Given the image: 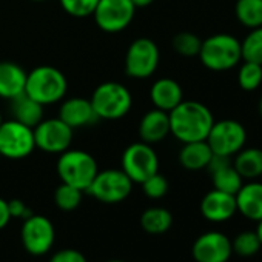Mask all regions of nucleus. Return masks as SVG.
<instances>
[{"instance_id": "nucleus-1", "label": "nucleus", "mask_w": 262, "mask_h": 262, "mask_svg": "<svg viewBox=\"0 0 262 262\" xmlns=\"http://www.w3.org/2000/svg\"><path fill=\"white\" fill-rule=\"evenodd\" d=\"M168 117L170 135L182 144L205 141L214 122L210 108L198 100H182L168 113Z\"/></svg>"}, {"instance_id": "nucleus-2", "label": "nucleus", "mask_w": 262, "mask_h": 262, "mask_svg": "<svg viewBox=\"0 0 262 262\" xmlns=\"http://www.w3.org/2000/svg\"><path fill=\"white\" fill-rule=\"evenodd\" d=\"M198 56L210 71H228L242 62L241 40L227 33L213 34L202 40Z\"/></svg>"}, {"instance_id": "nucleus-3", "label": "nucleus", "mask_w": 262, "mask_h": 262, "mask_svg": "<svg viewBox=\"0 0 262 262\" xmlns=\"http://www.w3.org/2000/svg\"><path fill=\"white\" fill-rule=\"evenodd\" d=\"M67 90L68 82L65 74L54 67L40 65L27 73L25 94L43 106L62 100Z\"/></svg>"}, {"instance_id": "nucleus-4", "label": "nucleus", "mask_w": 262, "mask_h": 262, "mask_svg": "<svg viewBox=\"0 0 262 262\" xmlns=\"http://www.w3.org/2000/svg\"><path fill=\"white\" fill-rule=\"evenodd\" d=\"M99 171L96 159L83 150H65L57 161V174L63 184L86 191Z\"/></svg>"}, {"instance_id": "nucleus-5", "label": "nucleus", "mask_w": 262, "mask_h": 262, "mask_svg": "<svg viewBox=\"0 0 262 262\" xmlns=\"http://www.w3.org/2000/svg\"><path fill=\"white\" fill-rule=\"evenodd\" d=\"M97 119L117 120L126 116L133 105V97L128 88L119 82H103L91 94L90 99Z\"/></svg>"}, {"instance_id": "nucleus-6", "label": "nucleus", "mask_w": 262, "mask_h": 262, "mask_svg": "<svg viewBox=\"0 0 262 262\" xmlns=\"http://www.w3.org/2000/svg\"><path fill=\"white\" fill-rule=\"evenodd\" d=\"M205 141L213 155L233 158L247 144V129L234 119L214 120Z\"/></svg>"}, {"instance_id": "nucleus-7", "label": "nucleus", "mask_w": 262, "mask_h": 262, "mask_svg": "<svg viewBox=\"0 0 262 262\" xmlns=\"http://www.w3.org/2000/svg\"><path fill=\"white\" fill-rule=\"evenodd\" d=\"M122 170L133 184H142L159 171V158L150 144L135 142L128 145L122 155Z\"/></svg>"}, {"instance_id": "nucleus-8", "label": "nucleus", "mask_w": 262, "mask_h": 262, "mask_svg": "<svg viewBox=\"0 0 262 262\" xmlns=\"http://www.w3.org/2000/svg\"><path fill=\"white\" fill-rule=\"evenodd\" d=\"M131 190H133V181L123 173V170L110 168L97 171L86 191L100 202L117 204L125 201Z\"/></svg>"}, {"instance_id": "nucleus-9", "label": "nucleus", "mask_w": 262, "mask_h": 262, "mask_svg": "<svg viewBox=\"0 0 262 262\" xmlns=\"http://www.w3.org/2000/svg\"><path fill=\"white\" fill-rule=\"evenodd\" d=\"M36 148L33 128L11 119L0 123V156L24 159Z\"/></svg>"}, {"instance_id": "nucleus-10", "label": "nucleus", "mask_w": 262, "mask_h": 262, "mask_svg": "<svg viewBox=\"0 0 262 262\" xmlns=\"http://www.w3.org/2000/svg\"><path fill=\"white\" fill-rule=\"evenodd\" d=\"M159 60V48L151 39H136L125 54V73L133 79H148L158 70Z\"/></svg>"}, {"instance_id": "nucleus-11", "label": "nucleus", "mask_w": 262, "mask_h": 262, "mask_svg": "<svg viewBox=\"0 0 262 262\" xmlns=\"http://www.w3.org/2000/svg\"><path fill=\"white\" fill-rule=\"evenodd\" d=\"M36 148L50 155H60L71 147L74 129L62 119H42L34 128Z\"/></svg>"}, {"instance_id": "nucleus-12", "label": "nucleus", "mask_w": 262, "mask_h": 262, "mask_svg": "<svg viewBox=\"0 0 262 262\" xmlns=\"http://www.w3.org/2000/svg\"><path fill=\"white\" fill-rule=\"evenodd\" d=\"M136 7L131 0H99L93 17L96 25L105 33H120L133 22Z\"/></svg>"}, {"instance_id": "nucleus-13", "label": "nucleus", "mask_w": 262, "mask_h": 262, "mask_svg": "<svg viewBox=\"0 0 262 262\" xmlns=\"http://www.w3.org/2000/svg\"><path fill=\"white\" fill-rule=\"evenodd\" d=\"M56 231L53 222L42 214H31L24 219L20 230V239L25 250L33 256H42L48 253L54 244Z\"/></svg>"}, {"instance_id": "nucleus-14", "label": "nucleus", "mask_w": 262, "mask_h": 262, "mask_svg": "<svg viewBox=\"0 0 262 262\" xmlns=\"http://www.w3.org/2000/svg\"><path fill=\"white\" fill-rule=\"evenodd\" d=\"M196 262H228L233 248L231 241L221 231H208L201 234L191 248Z\"/></svg>"}, {"instance_id": "nucleus-15", "label": "nucleus", "mask_w": 262, "mask_h": 262, "mask_svg": "<svg viewBox=\"0 0 262 262\" xmlns=\"http://www.w3.org/2000/svg\"><path fill=\"white\" fill-rule=\"evenodd\" d=\"M201 213L210 222H225L237 213L234 194L213 188L201 201Z\"/></svg>"}, {"instance_id": "nucleus-16", "label": "nucleus", "mask_w": 262, "mask_h": 262, "mask_svg": "<svg viewBox=\"0 0 262 262\" xmlns=\"http://www.w3.org/2000/svg\"><path fill=\"white\" fill-rule=\"evenodd\" d=\"M207 168L211 174L213 187L216 190H221V191H225L230 194H236L244 184L242 176L233 167L231 158L213 155Z\"/></svg>"}, {"instance_id": "nucleus-17", "label": "nucleus", "mask_w": 262, "mask_h": 262, "mask_svg": "<svg viewBox=\"0 0 262 262\" xmlns=\"http://www.w3.org/2000/svg\"><path fill=\"white\" fill-rule=\"evenodd\" d=\"M59 119H62L73 129L86 126L93 123L97 116L93 110L90 99L85 97H71L67 99L59 110Z\"/></svg>"}, {"instance_id": "nucleus-18", "label": "nucleus", "mask_w": 262, "mask_h": 262, "mask_svg": "<svg viewBox=\"0 0 262 262\" xmlns=\"http://www.w3.org/2000/svg\"><path fill=\"white\" fill-rule=\"evenodd\" d=\"M170 135V117L162 110H150L144 114L139 123V136L145 144L162 142Z\"/></svg>"}, {"instance_id": "nucleus-19", "label": "nucleus", "mask_w": 262, "mask_h": 262, "mask_svg": "<svg viewBox=\"0 0 262 262\" xmlns=\"http://www.w3.org/2000/svg\"><path fill=\"white\" fill-rule=\"evenodd\" d=\"M150 99L155 108L170 113L184 100V91H182V86L174 79L162 77V79H158L151 85Z\"/></svg>"}, {"instance_id": "nucleus-20", "label": "nucleus", "mask_w": 262, "mask_h": 262, "mask_svg": "<svg viewBox=\"0 0 262 262\" xmlns=\"http://www.w3.org/2000/svg\"><path fill=\"white\" fill-rule=\"evenodd\" d=\"M237 211L248 221L259 222L262 219V182L251 181L242 184L234 194Z\"/></svg>"}, {"instance_id": "nucleus-21", "label": "nucleus", "mask_w": 262, "mask_h": 262, "mask_svg": "<svg viewBox=\"0 0 262 262\" xmlns=\"http://www.w3.org/2000/svg\"><path fill=\"white\" fill-rule=\"evenodd\" d=\"M27 71L14 62H0V97L13 100L25 93Z\"/></svg>"}, {"instance_id": "nucleus-22", "label": "nucleus", "mask_w": 262, "mask_h": 262, "mask_svg": "<svg viewBox=\"0 0 262 262\" xmlns=\"http://www.w3.org/2000/svg\"><path fill=\"white\" fill-rule=\"evenodd\" d=\"M213 158V151L208 147L207 141H194L187 142L179 151V162L184 168L190 171L204 170L208 167Z\"/></svg>"}, {"instance_id": "nucleus-23", "label": "nucleus", "mask_w": 262, "mask_h": 262, "mask_svg": "<svg viewBox=\"0 0 262 262\" xmlns=\"http://www.w3.org/2000/svg\"><path fill=\"white\" fill-rule=\"evenodd\" d=\"M233 167L242 176V179L254 181L262 176V148L250 147L242 148L234 155Z\"/></svg>"}, {"instance_id": "nucleus-24", "label": "nucleus", "mask_w": 262, "mask_h": 262, "mask_svg": "<svg viewBox=\"0 0 262 262\" xmlns=\"http://www.w3.org/2000/svg\"><path fill=\"white\" fill-rule=\"evenodd\" d=\"M13 116L14 120L34 128L43 119V105L24 93L13 99Z\"/></svg>"}, {"instance_id": "nucleus-25", "label": "nucleus", "mask_w": 262, "mask_h": 262, "mask_svg": "<svg viewBox=\"0 0 262 262\" xmlns=\"http://www.w3.org/2000/svg\"><path fill=\"white\" fill-rule=\"evenodd\" d=\"M142 228L150 234H162L167 233L173 225V216L167 208L151 207L147 208L141 216Z\"/></svg>"}, {"instance_id": "nucleus-26", "label": "nucleus", "mask_w": 262, "mask_h": 262, "mask_svg": "<svg viewBox=\"0 0 262 262\" xmlns=\"http://www.w3.org/2000/svg\"><path fill=\"white\" fill-rule=\"evenodd\" d=\"M234 16L248 30L262 27V0H236Z\"/></svg>"}, {"instance_id": "nucleus-27", "label": "nucleus", "mask_w": 262, "mask_h": 262, "mask_svg": "<svg viewBox=\"0 0 262 262\" xmlns=\"http://www.w3.org/2000/svg\"><path fill=\"white\" fill-rule=\"evenodd\" d=\"M242 60L262 65V27L250 30L245 39L241 42Z\"/></svg>"}, {"instance_id": "nucleus-28", "label": "nucleus", "mask_w": 262, "mask_h": 262, "mask_svg": "<svg viewBox=\"0 0 262 262\" xmlns=\"http://www.w3.org/2000/svg\"><path fill=\"white\" fill-rule=\"evenodd\" d=\"M262 83V65L242 60L237 71V85L244 91H254Z\"/></svg>"}, {"instance_id": "nucleus-29", "label": "nucleus", "mask_w": 262, "mask_h": 262, "mask_svg": "<svg viewBox=\"0 0 262 262\" xmlns=\"http://www.w3.org/2000/svg\"><path fill=\"white\" fill-rule=\"evenodd\" d=\"M82 193V190L62 182L54 193V202L57 208H60L62 211H73L80 205Z\"/></svg>"}, {"instance_id": "nucleus-30", "label": "nucleus", "mask_w": 262, "mask_h": 262, "mask_svg": "<svg viewBox=\"0 0 262 262\" xmlns=\"http://www.w3.org/2000/svg\"><path fill=\"white\" fill-rule=\"evenodd\" d=\"M260 242L256 234V231H242L236 234V237L231 241V248L233 253L241 256V257H251L257 254L260 250Z\"/></svg>"}, {"instance_id": "nucleus-31", "label": "nucleus", "mask_w": 262, "mask_h": 262, "mask_svg": "<svg viewBox=\"0 0 262 262\" xmlns=\"http://www.w3.org/2000/svg\"><path fill=\"white\" fill-rule=\"evenodd\" d=\"M201 45H202V40L193 34V33H188V31H184V33H178L174 37H173V48L178 54L184 56V57H194L199 54V50H201Z\"/></svg>"}, {"instance_id": "nucleus-32", "label": "nucleus", "mask_w": 262, "mask_h": 262, "mask_svg": "<svg viewBox=\"0 0 262 262\" xmlns=\"http://www.w3.org/2000/svg\"><path fill=\"white\" fill-rule=\"evenodd\" d=\"M59 2L67 14L83 19L93 14L99 0H59Z\"/></svg>"}, {"instance_id": "nucleus-33", "label": "nucleus", "mask_w": 262, "mask_h": 262, "mask_svg": "<svg viewBox=\"0 0 262 262\" xmlns=\"http://www.w3.org/2000/svg\"><path fill=\"white\" fill-rule=\"evenodd\" d=\"M141 185H142L145 196L150 199H161L168 191V181L159 171L155 173L153 176H150L148 179H145Z\"/></svg>"}, {"instance_id": "nucleus-34", "label": "nucleus", "mask_w": 262, "mask_h": 262, "mask_svg": "<svg viewBox=\"0 0 262 262\" xmlns=\"http://www.w3.org/2000/svg\"><path fill=\"white\" fill-rule=\"evenodd\" d=\"M50 262H88L86 257L74 248H65V250H59L56 251Z\"/></svg>"}, {"instance_id": "nucleus-35", "label": "nucleus", "mask_w": 262, "mask_h": 262, "mask_svg": "<svg viewBox=\"0 0 262 262\" xmlns=\"http://www.w3.org/2000/svg\"><path fill=\"white\" fill-rule=\"evenodd\" d=\"M8 208H10V214L11 217H19V219H27L30 217L33 213L31 210L28 208V205L20 201V199H13L8 202Z\"/></svg>"}, {"instance_id": "nucleus-36", "label": "nucleus", "mask_w": 262, "mask_h": 262, "mask_svg": "<svg viewBox=\"0 0 262 262\" xmlns=\"http://www.w3.org/2000/svg\"><path fill=\"white\" fill-rule=\"evenodd\" d=\"M10 219H11V214H10V208H8V201L0 198V230L8 225Z\"/></svg>"}, {"instance_id": "nucleus-37", "label": "nucleus", "mask_w": 262, "mask_h": 262, "mask_svg": "<svg viewBox=\"0 0 262 262\" xmlns=\"http://www.w3.org/2000/svg\"><path fill=\"white\" fill-rule=\"evenodd\" d=\"M153 2H155V0H131V4H133V5L136 7V10H138V8H147V7H150Z\"/></svg>"}, {"instance_id": "nucleus-38", "label": "nucleus", "mask_w": 262, "mask_h": 262, "mask_svg": "<svg viewBox=\"0 0 262 262\" xmlns=\"http://www.w3.org/2000/svg\"><path fill=\"white\" fill-rule=\"evenodd\" d=\"M256 234H257V237H259V242H260V245H262V219L257 222V227H256Z\"/></svg>"}, {"instance_id": "nucleus-39", "label": "nucleus", "mask_w": 262, "mask_h": 262, "mask_svg": "<svg viewBox=\"0 0 262 262\" xmlns=\"http://www.w3.org/2000/svg\"><path fill=\"white\" fill-rule=\"evenodd\" d=\"M259 114H260V117H262V97H260V100H259Z\"/></svg>"}, {"instance_id": "nucleus-40", "label": "nucleus", "mask_w": 262, "mask_h": 262, "mask_svg": "<svg viewBox=\"0 0 262 262\" xmlns=\"http://www.w3.org/2000/svg\"><path fill=\"white\" fill-rule=\"evenodd\" d=\"M108 262H123V260H119V259H114V260H108Z\"/></svg>"}, {"instance_id": "nucleus-41", "label": "nucleus", "mask_w": 262, "mask_h": 262, "mask_svg": "<svg viewBox=\"0 0 262 262\" xmlns=\"http://www.w3.org/2000/svg\"><path fill=\"white\" fill-rule=\"evenodd\" d=\"M4 122V119H2V113H0V123H2Z\"/></svg>"}, {"instance_id": "nucleus-42", "label": "nucleus", "mask_w": 262, "mask_h": 262, "mask_svg": "<svg viewBox=\"0 0 262 262\" xmlns=\"http://www.w3.org/2000/svg\"><path fill=\"white\" fill-rule=\"evenodd\" d=\"M33 2H45V0H33Z\"/></svg>"}]
</instances>
